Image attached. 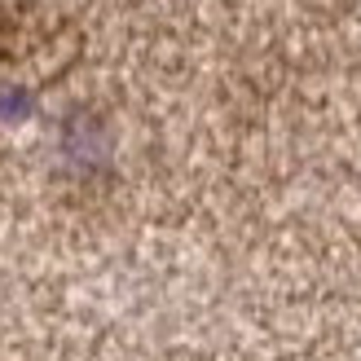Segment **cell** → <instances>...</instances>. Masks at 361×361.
<instances>
[{"instance_id":"1","label":"cell","mask_w":361,"mask_h":361,"mask_svg":"<svg viewBox=\"0 0 361 361\" xmlns=\"http://www.w3.org/2000/svg\"><path fill=\"white\" fill-rule=\"evenodd\" d=\"M71 35V27L53 13H35L31 5L0 9V71H23L31 62H44L58 53V35Z\"/></svg>"}]
</instances>
